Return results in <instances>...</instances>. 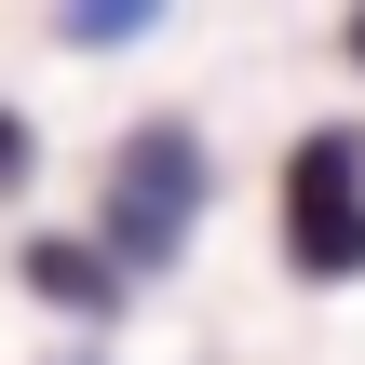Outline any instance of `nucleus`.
<instances>
[{"label":"nucleus","mask_w":365,"mask_h":365,"mask_svg":"<svg viewBox=\"0 0 365 365\" xmlns=\"http://www.w3.org/2000/svg\"><path fill=\"white\" fill-rule=\"evenodd\" d=\"M27 163H41V135H27V108H0V203L27 190Z\"/></svg>","instance_id":"nucleus-5"},{"label":"nucleus","mask_w":365,"mask_h":365,"mask_svg":"<svg viewBox=\"0 0 365 365\" xmlns=\"http://www.w3.org/2000/svg\"><path fill=\"white\" fill-rule=\"evenodd\" d=\"M203 203H217L203 122L149 108V122H122V149H108V176H95V244L122 257V284H135V271H176L190 230H203Z\"/></svg>","instance_id":"nucleus-1"},{"label":"nucleus","mask_w":365,"mask_h":365,"mask_svg":"<svg viewBox=\"0 0 365 365\" xmlns=\"http://www.w3.org/2000/svg\"><path fill=\"white\" fill-rule=\"evenodd\" d=\"M284 271L298 284H365V135L312 122L284 149Z\"/></svg>","instance_id":"nucleus-2"},{"label":"nucleus","mask_w":365,"mask_h":365,"mask_svg":"<svg viewBox=\"0 0 365 365\" xmlns=\"http://www.w3.org/2000/svg\"><path fill=\"white\" fill-rule=\"evenodd\" d=\"M149 27H163V0H54V41H81V54H122Z\"/></svg>","instance_id":"nucleus-4"},{"label":"nucleus","mask_w":365,"mask_h":365,"mask_svg":"<svg viewBox=\"0 0 365 365\" xmlns=\"http://www.w3.org/2000/svg\"><path fill=\"white\" fill-rule=\"evenodd\" d=\"M14 284L41 298V312H122V257L95 244V230H27V257H14Z\"/></svg>","instance_id":"nucleus-3"},{"label":"nucleus","mask_w":365,"mask_h":365,"mask_svg":"<svg viewBox=\"0 0 365 365\" xmlns=\"http://www.w3.org/2000/svg\"><path fill=\"white\" fill-rule=\"evenodd\" d=\"M339 54H352V68H365V0H352V27H339Z\"/></svg>","instance_id":"nucleus-6"}]
</instances>
